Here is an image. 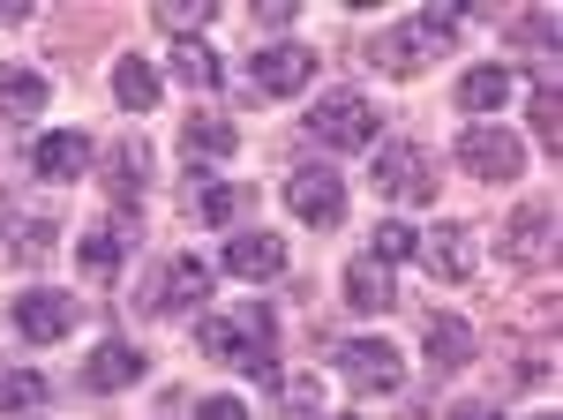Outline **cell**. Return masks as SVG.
<instances>
[{
  "mask_svg": "<svg viewBox=\"0 0 563 420\" xmlns=\"http://www.w3.org/2000/svg\"><path fill=\"white\" fill-rule=\"evenodd\" d=\"M0 225H8V203H0Z\"/></svg>",
  "mask_w": 563,
  "mask_h": 420,
  "instance_id": "e575fe53",
  "label": "cell"
},
{
  "mask_svg": "<svg viewBox=\"0 0 563 420\" xmlns=\"http://www.w3.org/2000/svg\"><path fill=\"white\" fill-rule=\"evenodd\" d=\"M196 345H203L211 361H233V368H249L256 383H278V316H271L263 300H249V308H218V316H203V331H196Z\"/></svg>",
  "mask_w": 563,
  "mask_h": 420,
  "instance_id": "6da1fadb",
  "label": "cell"
},
{
  "mask_svg": "<svg viewBox=\"0 0 563 420\" xmlns=\"http://www.w3.org/2000/svg\"><path fill=\"white\" fill-rule=\"evenodd\" d=\"M256 23H263V31H278V23H294V0H256Z\"/></svg>",
  "mask_w": 563,
  "mask_h": 420,
  "instance_id": "d6a6232c",
  "label": "cell"
},
{
  "mask_svg": "<svg viewBox=\"0 0 563 420\" xmlns=\"http://www.w3.org/2000/svg\"><path fill=\"white\" fill-rule=\"evenodd\" d=\"M15 331L31 338V345L68 338V331H76V300H68V294H23V300H15Z\"/></svg>",
  "mask_w": 563,
  "mask_h": 420,
  "instance_id": "7c38bea8",
  "label": "cell"
},
{
  "mask_svg": "<svg viewBox=\"0 0 563 420\" xmlns=\"http://www.w3.org/2000/svg\"><path fill=\"white\" fill-rule=\"evenodd\" d=\"M113 98H121L129 113H151V106H158V68H151L143 53H121V60H113Z\"/></svg>",
  "mask_w": 563,
  "mask_h": 420,
  "instance_id": "e0dca14e",
  "label": "cell"
},
{
  "mask_svg": "<svg viewBox=\"0 0 563 420\" xmlns=\"http://www.w3.org/2000/svg\"><path fill=\"white\" fill-rule=\"evenodd\" d=\"M308 76H316V53L308 45H263L256 60H249V84L263 98H294V90H308Z\"/></svg>",
  "mask_w": 563,
  "mask_h": 420,
  "instance_id": "9c48e42d",
  "label": "cell"
},
{
  "mask_svg": "<svg viewBox=\"0 0 563 420\" xmlns=\"http://www.w3.org/2000/svg\"><path fill=\"white\" fill-rule=\"evenodd\" d=\"M174 76H180L188 90H218V84H225L218 53H211V45H196V38H180V45H174Z\"/></svg>",
  "mask_w": 563,
  "mask_h": 420,
  "instance_id": "603a6c76",
  "label": "cell"
},
{
  "mask_svg": "<svg viewBox=\"0 0 563 420\" xmlns=\"http://www.w3.org/2000/svg\"><path fill=\"white\" fill-rule=\"evenodd\" d=\"M376 106L361 98V90H339V98H316L308 106V143H323V151H361V143H376Z\"/></svg>",
  "mask_w": 563,
  "mask_h": 420,
  "instance_id": "3957f363",
  "label": "cell"
},
{
  "mask_svg": "<svg viewBox=\"0 0 563 420\" xmlns=\"http://www.w3.org/2000/svg\"><path fill=\"white\" fill-rule=\"evenodd\" d=\"M533 128H541V143L556 151V90H549V84L533 90Z\"/></svg>",
  "mask_w": 563,
  "mask_h": 420,
  "instance_id": "4dcf8cb0",
  "label": "cell"
},
{
  "mask_svg": "<svg viewBox=\"0 0 563 420\" xmlns=\"http://www.w3.org/2000/svg\"><path fill=\"white\" fill-rule=\"evenodd\" d=\"M346 300L361 308V316H384L390 300H398V270H384V263H368V255H361V263L346 270Z\"/></svg>",
  "mask_w": 563,
  "mask_h": 420,
  "instance_id": "2e32d148",
  "label": "cell"
},
{
  "mask_svg": "<svg viewBox=\"0 0 563 420\" xmlns=\"http://www.w3.org/2000/svg\"><path fill=\"white\" fill-rule=\"evenodd\" d=\"M339 376H346L361 398H390V390L406 383V361H398V345H384V338H346V345H339Z\"/></svg>",
  "mask_w": 563,
  "mask_h": 420,
  "instance_id": "277c9868",
  "label": "cell"
},
{
  "mask_svg": "<svg viewBox=\"0 0 563 420\" xmlns=\"http://www.w3.org/2000/svg\"><path fill=\"white\" fill-rule=\"evenodd\" d=\"M45 98H53V84H45L38 68H8V76H0V113H8V121L45 113Z\"/></svg>",
  "mask_w": 563,
  "mask_h": 420,
  "instance_id": "d6986e66",
  "label": "cell"
},
{
  "mask_svg": "<svg viewBox=\"0 0 563 420\" xmlns=\"http://www.w3.org/2000/svg\"><path fill=\"white\" fill-rule=\"evenodd\" d=\"M549 218H556V210H526V218H511V225H504L511 255H519V248H541V241H549Z\"/></svg>",
  "mask_w": 563,
  "mask_h": 420,
  "instance_id": "f1b7e54d",
  "label": "cell"
},
{
  "mask_svg": "<svg viewBox=\"0 0 563 420\" xmlns=\"http://www.w3.org/2000/svg\"><path fill=\"white\" fill-rule=\"evenodd\" d=\"M45 248H53V218H23L15 225V263H38Z\"/></svg>",
  "mask_w": 563,
  "mask_h": 420,
  "instance_id": "f546056e",
  "label": "cell"
},
{
  "mask_svg": "<svg viewBox=\"0 0 563 420\" xmlns=\"http://www.w3.org/2000/svg\"><path fill=\"white\" fill-rule=\"evenodd\" d=\"M541 420H556V413H541Z\"/></svg>",
  "mask_w": 563,
  "mask_h": 420,
  "instance_id": "d590c367",
  "label": "cell"
},
{
  "mask_svg": "<svg viewBox=\"0 0 563 420\" xmlns=\"http://www.w3.org/2000/svg\"><path fill=\"white\" fill-rule=\"evenodd\" d=\"M180 151H188V166H218V158H233V151H241V128L218 121V113H196L188 135H180Z\"/></svg>",
  "mask_w": 563,
  "mask_h": 420,
  "instance_id": "5bb4252c",
  "label": "cell"
},
{
  "mask_svg": "<svg viewBox=\"0 0 563 420\" xmlns=\"http://www.w3.org/2000/svg\"><path fill=\"white\" fill-rule=\"evenodd\" d=\"M211 23H218L211 0H166V8H158V31H174V38H196V31H211Z\"/></svg>",
  "mask_w": 563,
  "mask_h": 420,
  "instance_id": "cb8c5ba5",
  "label": "cell"
},
{
  "mask_svg": "<svg viewBox=\"0 0 563 420\" xmlns=\"http://www.w3.org/2000/svg\"><path fill=\"white\" fill-rule=\"evenodd\" d=\"M225 270L263 286V278L286 270V241H278V233H241V241H225Z\"/></svg>",
  "mask_w": 563,
  "mask_h": 420,
  "instance_id": "4fadbf2b",
  "label": "cell"
},
{
  "mask_svg": "<svg viewBox=\"0 0 563 420\" xmlns=\"http://www.w3.org/2000/svg\"><path fill=\"white\" fill-rule=\"evenodd\" d=\"M451 31H459V8H421L413 23H398V31H384V38H368V60H376L384 76H413V68H429L435 53L451 45Z\"/></svg>",
  "mask_w": 563,
  "mask_h": 420,
  "instance_id": "7a4b0ae2",
  "label": "cell"
},
{
  "mask_svg": "<svg viewBox=\"0 0 563 420\" xmlns=\"http://www.w3.org/2000/svg\"><path fill=\"white\" fill-rule=\"evenodd\" d=\"M504 98H511V68H496V60H481V68L459 76V106L466 113H496Z\"/></svg>",
  "mask_w": 563,
  "mask_h": 420,
  "instance_id": "ffe728a7",
  "label": "cell"
},
{
  "mask_svg": "<svg viewBox=\"0 0 563 420\" xmlns=\"http://www.w3.org/2000/svg\"><path fill=\"white\" fill-rule=\"evenodd\" d=\"M129 241H135V218L121 210L106 233H90V241H84V255H76V263H84V278H113V270H121V255H129Z\"/></svg>",
  "mask_w": 563,
  "mask_h": 420,
  "instance_id": "9a60e30c",
  "label": "cell"
},
{
  "mask_svg": "<svg viewBox=\"0 0 563 420\" xmlns=\"http://www.w3.org/2000/svg\"><path fill=\"white\" fill-rule=\"evenodd\" d=\"M45 398V376H31V368H0V406L8 413H31Z\"/></svg>",
  "mask_w": 563,
  "mask_h": 420,
  "instance_id": "4316f807",
  "label": "cell"
},
{
  "mask_svg": "<svg viewBox=\"0 0 563 420\" xmlns=\"http://www.w3.org/2000/svg\"><path fill=\"white\" fill-rule=\"evenodd\" d=\"M203 294H211V263H203V255H174V263L143 286V308H151V316H180V308H196Z\"/></svg>",
  "mask_w": 563,
  "mask_h": 420,
  "instance_id": "ba28073f",
  "label": "cell"
},
{
  "mask_svg": "<svg viewBox=\"0 0 563 420\" xmlns=\"http://www.w3.org/2000/svg\"><path fill=\"white\" fill-rule=\"evenodd\" d=\"M421 248V233H413V225H406V218H390V225H376V255H368V263H406V255Z\"/></svg>",
  "mask_w": 563,
  "mask_h": 420,
  "instance_id": "83f0119b",
  "label": "cell"
},
{
  "mask_svg": "<svg viewBox=\"0 0 563 420\" xmlns=\"http://www.w3.org/2000/svg\"><path fill=\"white\" fill-rule=\"evenodd\" d=\"M429 361L435 368H466L474 361V323L466 316H429Z\"/></svg>",
  "mask_w": 563,
  "mask_h": 420,
  "instance_id": "ac0fdd59",
  "label": "cell"
},
{
  "mask_svg": "<svg viewBox=\"0 0 563 420\" xmlns=\"http://www.w3.org/2000/svg\"><path fill=\"white\" fill-rule=\"evenodd\" d=\"M286 203H294V218H308V225H339L346 218V180H339V166H294L286 173Z\"/></svg>",
  "mask_w": 563,
  "mask_h": 420,
  "instance_id": "5b68a950",
  "label": "cell"
},
{
  "mask_svg": "<svg viewBox=\"0 0 563 420\" xmlns=\"http://www.w3.org/2000/svg\"><path fill=\"white\" fill-rule=\"evenodd\" d=\"M143 180H151V151H143V143H121V151L106 158V188H113L121 203H135V196H143Z\"/></svg>",
  "mask_w": 563,
  "mask_h": 420,
  "instance_id": "7402d4cb",
  "label": "cell"
},
{
  "mask_svg": "<svg viewBox=\"0 0 563 420\" xmlns=\"http://www.w3.org/2000/svg\"><path fill=\"white\" fill-rule=\"evenodd\" d=\"M459 420H504V413H488V406H474V413H459Z\"/></svg>",
  "mask_w": 563,
  "mask_h": 420,
  "instance_id": "836d02e7",
  "label": "cell"
},
{
  "mask_svg": "<svg viewBox=\"0 0 563 420\" xmlns=\"http://www.w3.org/2000/svg\"><path fill=\"white\" fill-rule=\"evenodd\" d=\"M188 203H196V218H203V225H218V218H233L249 196H241V188H225V180H196V196H188Z\"/></svg>",
  "mask_w": 563,
  "mask_h": 420,
  "instance_id": "d4e9b609",
  "label": "cell"
},
{
  "mask_svg": "<svg viewBox=\"0 0 563 420\" xmlns=\"http://www.w3.org/2000/svg\"><path fill=\"white\" fill-rule=\"evenodd\" d=\"M196 420H249V406H241V398H203Z\"/></svg>",
  "mask_w": 563,
  "mask_h": 420,
  "instance_id": "1f68e13d",
  "label": "cell"
},
{
  "mask_svg": "<svg viewBox=\"0 0 563 420\" xmlns=\"http://www.w3.org/2000/svg\"><path fill=\"white\" fill-rule=\"evenodd\" d=\"M23 420H31V413H23Z\"/></svg>",
  "mask_w": 563,
  "mask_h": 420,
  "instance_id": "8d00e7d4",
  "label": "cell"
},
{
  "mask_svg": "<svg viewBox=\"0 0 563 420\" xmlns=\"http://www.w3.org/2000/svg\"><path fill=\"white\" fill-rule=\"evenodd\" d=\"M90 158H98V151H90V135H68V128L31 143V173H38V180H84Z\"/></svg>",
  "mask_w": 563,
  "mask_h": 420,
  "instance_id": "8fae6325",
  "label": "cell"
},
{
  "mask_svg": "<svg viewBox=\"0 0 563 420\" xmlns=\"http://www.w3.org/2000/svg\"><path fill=\"white\" fill-rule=\"evenodd\" d=\"M143 368H151V361H143V345H129V338H106V345L84 361V383L98 390V398H113V390L143 383Z\"/></svg>",
  "mask_w": 563,
  "mask_h": 420,
  "instance_id": "30bf717a",
  "label": "cell"
},
{
  "mask_svg": "<svg viewBox=\"0 0 563 420\" xmlns=\"http://www.w3.org/2000/svg\"><path fill=\"white\" fill-rule=\"evenodd\" d=\"M429 270L435 278H474V233H459V225L429 233Z\"/></svg>",
  "mask_w": 563,
  "mask_h": 420,
  "instance_id": "44dd1931",
  "label": "cell"
},
{
  "mask_svg": "<svg viewBox=\"0 0 563 420\" xmlns=\"http://www.w3.org/2000/svg\"><path fill=\"white\" fill-rule=\"evenodd\" d=\"M376 188H384L390 203H429L435 196V166L421 143H384V158H376Z\"/></svg>",
  "mask_w": 563,
  "mask_h": 420,
  "instance_id": "8992f818",
  "label": "cell"
},
{
  "mask_svg": "<svg viewBox=\"0 0 563 420\" xmlns=\"http://www.w3.org/2000/svg\"><path fill=\"white\" fill-rule=\"evenodd\" d=\"M459 166L474 173V180H519L526 151H519L511 128H466V135H459Z\"/></svg>",
  "mask_w": 563,
  "mask_h": 420,
  "instance_id": "52a82bcc",
  "label": "cell"
},
{
  "mask_svg": "<svg viewBox=\"0 0 563 420\" xmlns=\"http://www.w3.org/2000/svg\"><path fill=\"white\" fill-rule=\"evenodd\" d=\"M316 406H323V383L316 376H286L278 383V413L286 420H316Z\"/></svg>",
  "mask_w": 563,
  "mask_h": 420,
  "instance_id": "484cf974",
  "label": "cell"
}]
</instances>
